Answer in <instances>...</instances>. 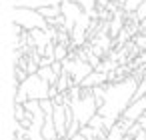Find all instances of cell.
<instances>
[{
	"mask_svg": "<svg viewBox=\"0 0 146 140\" xmlns=\"http://www.w3.org/2000/svg\"><path fill=\"white\" fill-rule=\"evenodd\" d=\"M140 130H144V128L140 126V122H134V124H132V126L128 128V134H130V136H136V134H138Z\"/></svg>",
	"mask_w": 146,
	"mask_h": 140,
	"instance_id": "cell-16",
	"label": "cell"
},
{
	"mask_svg": "<svg viewBox=\"0 0 146 140\" xmlns=\"http://www.w3.org/2000/svg\"><path fill=\"white\" fill-rule=\"evenodd\" d=\"M14 140H26L24 136H14Z\"/></svg>",
	"mask_w": 146,
	"mask_h": 140,
	"instance_id": "cell-22",
	"label": "cell"
},
{
	"mask_svg": "<svg viewBox=\"0 0 146 140\" xmlns=\"http://www.w3.org/2000/svg\"><path fill=\"white\" fill-rule=\"evenodd\" d=\"M72 2L80 4L92 18H98V10H96V4H98V0H72Z\"/></svg>",
	"mask_w": 146,
	"mask_h": 140,
	"instance_id": "cell-11",
	"label": "cell"
},
{
	"mask_svg": "<svg viewBox=\"0 0 146 140\" xmlns=\"http://www.w3.org/2000/svg\"><path fill=\"white\" fill-rule=\"evenodd\" d=\"M38 12H40L48 22H52L54 18H58V16L62 14V8H60V4H58V6H42V8H38Z\"/></svg>",
	"mask_w": 146,
	"mask_h": 140,
	"instance_id": "cell-8",
	"label": "cell"
},
{
	"mask_svg": "<svg viewBox=\"0 0 146 140\" xmlns=\"http://www.w3.org/2000/svg\"><path fill=\"white\" fill-rule=\"evenodd\" d=\"M146 2V0H126V2L122 4V12H136V8Z\"/></svg>",
	"mask_w": 146,
	"mask_h": 140,
	"instance_id": "cell-13",
	"label": "cell"
},
{
	"mask_svg": "<svg viewBox=\"0 0 146 140\" xmlns=\"http://www.w3.org/2000/svg\"><path fill=\"white\" fill-rule=\"evenodd\" d=\"M10 16H12V22L18 24V26H22L24 30H34V28H44V30H48V28L52 26V24H50L38 10H34V8L12 6Z\"/></svg>",
	"mask_w": 146,
	"mask_h": 140,
	"instance_id": "cell-3",
	"label": "cell"
},
{
	"mask_svg": "<svg viewBox=\"0 0 146 140\" xmlns=\"http://www.w3.org/2000/svg\"><path fill=\"white\" fill-rule=\"evenodd\" d=\"M122 140H134V136H130V134H126V136H124Z\"/></svg>",
	"mask_w": 146,
	"mask_h": 140,
	"instance_id": "cell-21",
	"label": "cell"
},
{
	"mask_svg": "<svg viewBox=\"0 0 146 140\" xmlns=\"http://www.w3.org/2000/svg\"><path fill=\"white\" fill-rule=\"evenodd\" d=\"M110 2H116V4H118V6H122V4H124V2H126V0H110Z\"/></svg>",
	"mask_w": 146,
	"mask_h": 140,
	"instance_id": "cell-20",
	"label": "cell"
},
{
	"mask_svg": "<svg viewBox=\"0 0 146 140\" xmlns=\"http://www.w3.org/2000/svg\"><path fill=\"white\" fill-rule=\"evenodd\" d=\"M62 64H64V72H68V74L72 76L74 84H82V80H84L90 72H94V66H92L88 60L80 58V56H68Z\"/></svg>",
	"mask_w": 146,
	"mask_h": 140,
	"instance_id": "cell-4",
	"label": "cell"
},
{
	"mask_svg": "<svg viewBox=\"0 0 146 140\" xmlns=\"http://www.w3.org/2000/svg\"><path fill=\"white\" fill-rule=\"evenodd\" d=\"M134 16H136V20H140V22H144V18H146V2H142L138 8H136V12H134Z\"/></svg>",
	"mask_w": 146,
	"mask_h": 140,
	"instance_id": "cell-15",
	"label": "cell"
},
{
	"mask_svg": "<svg viewBox=\"0 0 146 140\" xmlns=\"http://www.w3.org/2000/svg\"><path fill=\"white\" fill-rule=\"evenodd\" d=\"M120 30H122V14H116V16H114V24H112V30H110V32H112V36H116Z\"/></svg>",
	"mask_w": 146,
	"mask_h": 140,
	"instance_id": "cell-14",
	"label": "cell"
},
{
	"mask_svg": "<svg viewBox=\"0 0 146 140\" xmlns=\"http://www.w3.org/2000/svg\"><path fill=\"white\" fill-rule=\"evenodd\" d=\"M138 84H140L138 78L128 76V78H122L118 82H110V84H102V86L92 88V92L98 100V114L104 116L106 130H110L120 120L124 110L134 102L136 92H138Z\"/></svg>",
	"mask_w": 146,
	"mask_h": 140,
	"instance_id": "cell-1",
	"label": "cell"
},
{
	"mask_svg": "<svg viewBox=\"0 0 146 140\" xmlns=\"http://www.w3.org/2000/svg\"><path fill=\"white\" fill-rule=\"evenodd\" d=\"M134 140H146V130H140V132L134 136Z\"/></svg>",
	"mask_w": 146,
	"mask_h": 140,
	"instance_id": "cell-18",
	"label": "cell"
},
{
	"mask_svg": "<svg viewBox=\"0 0 146 140\" xmlns=\"http://www.w3.org/2000/svg\"><path fill=\"white\" fill-rule=\"evenodd\" d=\"M38 74L52 86V84H56L58 82V74H56V70L52 68V66H40V70H38Z\"/></svg>",
	"mask_w": 146,
	"mask_h": 140,
	"instance_id": "cell-9",
	"label": "cell"
},
{
	"mask_svg": "<svg viewBox=\"0 0 146 140\" xmlns=\"http://www.w3.org/2000/svg\"><path fill=\"white\" fill-rule=\"evenodd\" d=\"M68 140H88V138H86V136H84L82 132H78V134H74V136H70Z\"/></svg>",
	"mask_w": 146,
	"mask_h": 140,
	"instance_id": "cell-17",
	"label": "cell"
},
{
	"mask_svg": "<svg viewBox=\"0 0 146 140\" xmlns=\"http://www.w3.org/2000/svg\"><path fill=\"white\" fill-rule=\"evenodd\" d=\"M68 44H60V42H56V48H54V58L58 60V62H64L66 58H68Z\"/></svg>",
	"mask_w": 146,
	"mask_h": 140,
	"instance_id": "cell-12",
	"label": "cell"
},
{
	"mask_svg": "<svg viewBox=\"0 0 146 140\" xmlns=\"http://www.w3.org/2000/svg\"><path fill=\"white\" fill-rule=\"evenodd\" d=\"M146 112V96H142V98H136L126 110H124V114L120 116V118H124L126 122H130V124H134V122H138L140 120V116Z\"/></svg>",
	"mask_w": 146,
	"mask_h": 140,
	"instance_id": "cell-5",
	"label": "cell"
},
{
	"mask_svg": "<svg viewBox=\"0 0 146 140\" xmlns=\"http://www.w3.org/2000/svg\"><path fill=\"white\" fill-rule=\"evenodd\" d=\"M62 0H12V6H24V8H42V6H58Z\"/></svg>",
	"mask_w": 146,
	"mask_h": 140,
	"instance_id": "cell-7",
	"label": "cell"
},
{
	"mask_svg": "<svg viewBox=\"0 0 146 140\" xmlns=\"http://www.w3.org/2000/svg\"><path fill=\"white\" fill-rule=\"evenodd\" d=\"M108 80H110V74H106V72H102V70H94V72H90V74L82 80L80 86H84V88H94V86L106 84Z\"/></svg>",
	"mask_w": 146,
	"mask_h": 140,
	"instance_id": "cell-6",
	"label": "cell"
},
{
	"mask_svg": "<svg viewBox=\"0 0 146 140\" xmlns=\"http://www.w3.org/2000/svg\"><path fill=\"white\" fill-rule=\"evenodd\" d=\"M50 98V84L36 72V74H28V78L24 82H20V86L14 92V102L24 104L26 100H44Z\"/></svg>",
	"mask_w": 146,
	"mask_h": 140,
	"instance_id": "cell-2",
	"label": "cell"
},
{
	"mask_svg": "<svg viewBox=\"0 0 146 140\" xmlns=\"http://www.w3.org/2000/svg\"><path fill=\"white\" fill-rule=\"evenodd\" d=\"M126 136V128L120 124V122H116L110 130H108V134H106V140H122Z\"/></svg>",
	"mask_w": 146,
	"mask_h": 140,
	"instance_id": "cell-10",
	"label": "cell"
},
{
	"mask_svg": "<svg viewBox=\"0 0 146 140\" xmlns=\"http://www.w3.org/2000/svg\"><path fill=\"white\" fill-rule=\"evenodd\" d=\"M138 122H140V126H142V128L146 130V112H144V114L140 116V120H138Z\"/></svg>",
	"mask_w": 146,
	"mask_h": 140,
	"instance_id": "cell-19",
	"label": "cell"
}]
</instances>
